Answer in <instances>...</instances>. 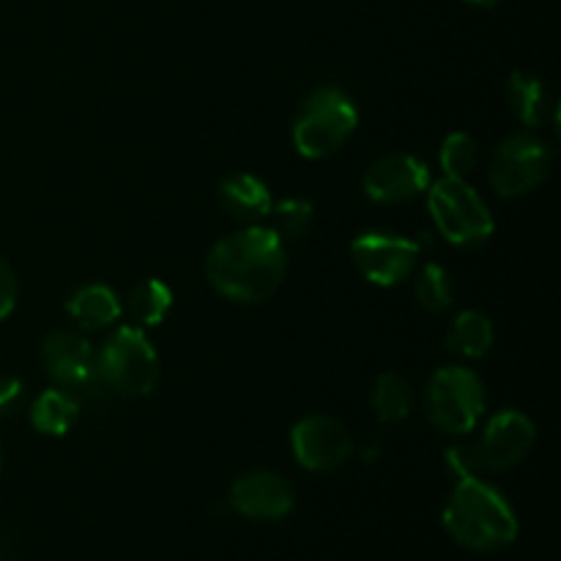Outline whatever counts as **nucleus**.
Here are the masks:
<instances>
[{"instance_id":"nucleus-12","label":"nucleus","mask_w":561,"mask_h":561,"mask_svg":"<svg viewBox=\"0 0 561 561\" xmlns=\"http://www.w3.org/2000/svg\"><path fill=\"white\" fill-rule=\"evenodd\" d=\"M431 186V170L414 153H387L370 164L365 175V195L376 203H405Z\"/></svg>"},{"instance_id":"nucleus-27","label":"nucleus","mask_w":561,"mask_h":561,"mask_svg":"<svg viewBox=\"0 0 561 561\" xmlns=\"http://www.w3.org/2000/svg\"><path fill=\"white\" fill-rule=\"evenodd\" d=\"M0 463H3V449H0Z\"/></svg>"},{"instance_id":"nucleus-16","label":"nucleus","mask_w":561,"mask_h":561,"mask_svg":"<svg viewBox=\"0 0 561 561\" xmlns=\"http://www.w3.org/2000/svg\"><path fill=\"white\" fill-rule=\"evenodd\" d=\"M66 312L75 323H80L82 329H104L110 323H115L121 318V299L113 288L107 285H82L66 301Z\"/></svg>"},{"instance_id":"nucleus-23","label":"nucleus","mask_w":561,"mask_h":561,"mask_svg":"<svg viewBox=\"0 0 561 561\" xmlns=\"http://www.w3.org/2000/svg\"><path fill=\"white\" fill-rule=\"evenodd\" d=\"M477 157H480V151H477V140L471 135H466V131H455V135H449L447 140L442 142V153H438L447 179H463V181L466 175L477 168Z\"/></svg>"},{"instance_id":"nucleus-10","label":"nucleus","mask_w":561,"mask_h":561,"mask_svg":"<svg viewBox=\"0 0 561 561\" xmlns=\"http://www.w3.org/2000/svg\"><path fill=\"white\" fill-rule=\"evenodd\" d=\"M290 449L296 463L307 471H334L348 463L354 442L343 422L327 414H312L296 422L290 431Z\"/></svg>"},{"instance_id":"nucleus-4","label":"nucleus","mask_w":561,"mask_h":561,"mask_svg":"<svg viewBox=\"0 0 561 561\" xmlns=\"http://www.w3.org/2000/svg\"><path fill=\"white\" fill-rule=\"evenodd\" d=\"M102 387L126 398H146L159 381V356L140 327H121L96 354Z\"/></svg>"},{"instance_id":"nucleus-19","label":"nucleus","mask_w":561,"mask_h":561,"mask_svg":"<svg viewBox=\"0 0 561 561\" xmlns=\"http://www.w3.org/2000/svg\"><path fill=\"white\" fill-rule=\"evenodd\" d=\"M173 307V290L159 279H142L129 294V316L137 327H157Z\"/></svg>"},{"instance_id":"nucleus-1","label":"nucleus","mask_w":561,"mask_h":561,"mask_svg":"<svg viewBox=\"0 0 561 561\" xmlns=\"http://www.w3.org/2000/svg\"><path fill=\"white\" fill-rule=\"evenodd\" d=\"M288 272L285 241L263 225L225 236L206 257L208 285L236 305H257L277 294Z\"/></svg>"},{"instance_id":"nucleus-17","label":"nucleus","mask_w":561,"mask_h":561,"mask_svg":"<svg viewBox=\"0 0 561 561\" xmlns=\"http://www.w3.org/2000/svg\"><path fill=\"white\" fill-rule=\"evenodd\" d=\"M80 403L66 389H44L31 405V425L44 436H64L75 427Z\"/></svg>"},{"instance_id":"nucleus-9","label":"nucleus","mask_w":561,"mask_h":561,"mask_svg":"<svg viewBox=\"0 0 561 561\" xmlns=\"http://www.w3.org/2000/svg\"><path fill=\"white\" fill-rule=\"evenodd\" d=\"M535 422L526 414L504 409L493 416L482 431L480 442L469 449L471 469L474 471H510L524 463L526 455L535 447Z\"/></svg>"},{"instance_id":"nucleus-5","label":"nucleus","mask_w":561,"mask_h":561,"mask_svg":"<svg viewBox=\"0 0 561 561\" xmlns=\"http://www.w3.org/2000/svg\"><path fill=\"white\" fill-rule=\"evenodd\" d=\"M427 416L433 427L449 436H466L488 409L482 378L466 367H442L427 383Z\"/></svg>"},{"instance_id":"nucleus-22","label":"nucleus","mask_w":561,"mask_h":561,"mask_svg":"<svg viewBox=\"0 0 561 561\" xmlns=\"http://www.w3.org/2000/svg\"><path fill=\"white\" fill-rule=\"evenodd\" d=\"M416 299L427 312L449 310L455 301V285L447 268L438 266V263H427L416 279Z\"/></svg>"},{"instance_id":"nucleus-2","label":"nucleus","mask_w":561,"mask_h":561,"mask_svg":"<svg viewBox=\"0 0 561 561\" xmlns=\"http://www.w3.org/2000/svg\"><path fill=\"white\" fill-rule=\"evenodd\" d=\"M442 520L458 546L477 553L502 551L518 537V515L496 488L477 474L458 477Z\"/></svg>"},{"instance_id":"nucleus-6","label":"nucleus","mask_w":561,"mask_h":561,"mask_svg":"<svg viewBox=\"0 0 561 561\" xmlns=\"http://www.w3.org/2000/svg\"><path fill=\"white\" fill-rule=\"evenodd\" d=\"M431 203L433 222H436L438 233L455 247H477L482 241L491 239L493 233V217L491 208L480 197L474 186L466 184L463 179H447L431 186Z\"/></svg>"},{"instance_id":"nucleus-7","label":"nucleus","mask_w":561,"mask_h":561,"mask_svg":"<svg viewBox=\"0 0 561 561\" xmlns=\"http://www.w3.org/2000/svg\"><path fill=\"white\" fill-rule=\"evenodd\" d=\"M553 148L537 135H510L491 159V186L502 197L529 195L551 175Z\"/></svg>"},{"instance_id":"nucleus-26","label":"nucleus","mask_w":561,"mask_h":561,"mask_svg":"<svg viewBox=\"0 0 561 561\" xmlns=\"http://www.w3.org/2000/svg\"><path fill=\"white\" fill-rule=\"evenodd\" d=\"M463 3L474 5V9H493V5H499L502 0H463Z\"/></svg>"},{"instance_id":"nucleus-15","label":"nucleus","mask_w":561,"mask_h":561,"mask_svg":"<svg viewBox=\"0 0 561 561\" xmlns=\"http://www.w3.org/2000/svg\"><path fill=\"white\" fill-rule=\"evenodd\" d=\"M507 102L518 121L526 126H546L557 124V99L548 91L540 77L529 71H515L507 80Z\"/></svg>"},{"instance_id":"nucleus-11","label":"nucleus","mask_w":561,"mask_h":561,"mask_svg":"<svg viewBox=\"0 0 561 561\" xmlns=\"http://www.w3.org/2000/svg\"><path fill=\"white\" fill-rule=\"evenodd\" d=\"M296 504L294 485L277 471H247L230 488V507L250 520H283Z\"/></svg>"},{"instance_id":"nucleus-13","label":"nucleus","mask_w":561,"mask_h":561,"mask_svg":"<svg viewBox=\"0 0 561 561\" xmlns=\"http://www.w3.org/2000/svg\"><path fill=\"white\" fill-rule=\"evenodd\" d=\"M42 365L53 381L66 389L96 387V351L77 332H53L42 343Z\"/></svg>"},{"instance_id":"nucleus-20","label":"nucleus","mask_w":561,"mask_h":561,"mask_svg":"<svg viewBox=\"0 0 561 561\" xmlns=\"http://www.w3.org/2000/svg\"><path fill=\"white\" fill-rule=\"evenodd\" d=\"M373 411L387 425H398L411 414V387L400 373H383L373 387Z\"/></svg>"},{"instance_id":"nucleus-21","label":"nucleus","mask_w":561,"mask_h":561,"mask_svg":"<svg viewBox=\"0 0 561 561\" xmlns=\"http://www.w3.org/2000/svg\"><path fill=\"white\" fill-rule=\"evenodd\" d=\"M268 217H272V225H268V228H272L279 239L299 241L310 233L316 211H312V206L307 201L288 197V201H279L277 206H272Z\"/></svg>"},{"instance_id":"nucleus-25","label":"nucleus","mask_w":561,"mask_h":561,"mask_svg":"<svg viewBox=\"0 0 561 561\" xmlns=\"http://www.w3.org/2000/svg\"><path fill=\"white\" fill-rule=\"evenodd\" d=\"M16 305V277L9 263L0 257V321L11 316Z\"/></svg>"},{"instance_id":"nucleus-14","label":"nucleus","mask_w":561,"mask_h":561,"mask_svg":"<svg viewBox=\"0 0 561 561\" xmlns=\"http://www.w3.org/2000/svg\"><path fill=\"white\" fill-rule=\"evenodd\" d=\"M219 206L244 225H257L268 217L274 201L268 186L250 173H233L219 184Z\"/></svg>"},{"instance_id":"nucleus-3","label":"nucleus","mask_w":561,"mask_h":561,"mask_svg":"<svg viewBox=\"0 0 561 561\" xmlns=\"http://www.w3.org/2000/svg\"><path fill=\"white\" fill-rule=\"evenodd\" d=\"M359 124L354 102L340 88H318L301 104L294 121V146L305 159H327L337 153Z\"/></svg>"},{"instance_id":"nucleus-24","label":"nucleus","mask_w":561,"mask_h":561,"mask_svg":"<svg viewBox=\"0 0 561 561\" xmlns=\"http://www.w3.org/2000/svg\"><path fill=\"white\" fill-rule=\"evenodd\" d=\"M22 400H25V387H22L20 378L0 376V416L16 414Z\"/></svg>"},{"instance_id":"nucleus-18","label":"nucleus","mask_w":561,"mask_h":561,"mask_svg":"<svg viewBox=\"0 0 561 561\" xmlns=\"http://www.w3.org/2000/svg\"><path fill=\"white\" fill-rule=\"evenodd\" d=\"M447 343L455 354L466 356V359H480V356H485L493 345L491 318L482 316V312L477 310H463L453 321Z\"/></svg>"},{"instance_id":"nucleus-8","label":"nucleus","mask_w":561,"mask_h":561,"mask_svg":"<svg viewBox=\"0 0 561 561\" xmlns=\"http://www.w3.org/2000/svg\"><path fill=\"white\" fill-rule=\"evenodd\" d=\"M351 255L367 283L378 285V288H394L414 272L422 255V244L398 233L370 230L351 244Z\"/></svg>"}]
</instances>
